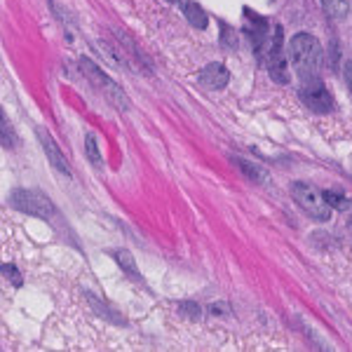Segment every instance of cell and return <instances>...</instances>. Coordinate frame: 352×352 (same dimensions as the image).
Listing matches in <instances>:
<instances>
[{
	"label": "cell",
	"mask_w": 352,
	"mask_h": 352,
	"mask_svg": "<svg viewBox=\"0 0 352 352\" xmlns=\"http://www.w3.org/2000/svg\"><path fill=\"white\" fill-rule=\"evenodd\" d=\"M38 139H41L43 148H45V155H47V160L52 162L54 169H59L61 174H71V167H68V160L64 157V153L59 151V146H56V141L50 136L45 129H38Z\"/></svg>",
	"instance_id": "cell-6"
},
{
	"label": "cell",
	"mask_w": 352,
	"mask_h": 352,
	"mask_svg": "<svg viewBox=\"0 0 352 352\" xmlns=\"http://www.w3.org/2000/svg\"><path fill=\"white\" fill-rule=\"evenodd\" d=\"M294 200H296L308 217L317 221H327L331 217V204L327 202V195L322 190L312 188L310 184H294Z\"/></svg>",
	"instance_id": "cell-3"
},
{
	"label": "cell",
	"mask_w": 352,
	"mask_h": 352,
	"mask_svg": "<svg viewBox=\"0 0 352 352\" xmlns=\"http://www.w3.org/2000/svg\"><path fill=\"white\" fill-rule=\"evenodd\" d=\"M327 195V202L331 204V207H336V209H348V207H352V204L345 200L340 192H333V190H329V192H324Z\"/></svg>",
	"instance_id": "cell-13"
},
{
	"label": "cell",
	"mask_w": 352,
	"mask_h": 352,
	"mask_svg": "<svg viewBox=\"0 0 352 352\" xmlns=\"http://www.w3.org/2000/svg\"><path fill=\"white\" fill-rule=\"evenodd\" d=\"M228 80H230V73L223 64H209L200 73V85L207 89H221L228 85Z\"/></svg>",
	"instance_id": "cell-7"
},
{
	"label": "cell",
	"mask_w": 352,
	"mask_h": 352,
	"mask_svg": "<svg viewBox=\"0 0 352 352\" xmlns=\"http://www.w3.org/2000/svg\"><path fill=\"white\" fill-rule=\"evenodd\" d=\"M300 99L312 113H320V116L333 111V99L320 76H310L300 80Z\"/></svg>",
	"instance_id": "cell-4"
},
{
	"label": "cell",
	"mask_w": 352,
	"mask_h": 352,
	"mask_svg": "<svg viewBox=\"0 0 352 352\" xmlns=\"http://www.w3.org/2000/svg\"><path fill=\"white\" fill-rule=\"evenodd\" d=\"M350 226H352V217H350Z\"/></svg>",
	"instance_id": "cell-16"
},
{
	"label": "cell",
	"mask_w": 352,
	"mask_h": 352,
	"mask_svg": "<svg viewBox=\"0 0 352 352\" xmlns=\"http://www.w3.org/2000/svg\"><path fill=\"white\" fill-rule=\"evenodd\" d=\"M10 200H12V204L19 209V212L33 214V217H38V219H52L54 217L52 200H50L47 195H43L41 190H28V188L14 190Z\"/></svg>",
	"instance_id": "cell-5"
},
{
	"label": "cell",
	"mask_w": 352,
	"mask_h": 352,
	"mask_svg": "<svg viewBox=\"0 0 352 352\" xmlns=\"http://www.w3.org/2000/svg\"><path fill=\"white\" fill-rule=\"evenodd\" d=\"M184 14L186 19L190 21V26L195 28H207V14L202 12V8L197 3H192V0H188V3L184 5Z\"/></svg>",
	"instance_id": "cell-9"
},
{
	"label": "cell",
	"mask_w": 352,
	"mask_h": 352,
	"mask_svg": "<svg viewBox=\"0 0 352 352\" xmlns=\"http://www.w3.org/2000/svg\"><path fill=\"white\" fill-rule=\"evenodd\" d=\"M113 256H116V261L120 263V268H122V270H127L129 275L134 277V280H139V270H136V265H134L132 254L124 252V249H120V252H113Z\"/></svg>",
	"instance_id": "cell-10"
},
{
	"label": "cell",
	"mask_w": 352,
	"mask_h": 352,
	"mask_svg": "<svg viewBox=\"0 0 352 352\" xmlns=\"http://www.w3.org/2000/svg\"><path fill=\"white\" fill-rule=\"evenodd\" d=\"M343 76H345V82H348V87H350V92H352V59L345 61V66H343Z\"/></svg>",
	"instance_id": "cell-14"
},
{
	"label": "cell",
	"mask_w": 352,
	"mask_h": 352,
	"mask_svg": "<svg viewBox=\"0 0 352 352\" xmlns=\"http://www.w3.org/2000/svg\"><path fill=\"white\" fill-rule=\"evenodd\" d=\"M258 56L265 61V66H268L272 80L277 82H289V68H287V61L289 56L285 54V43H282V28H272L270 36L265 38L263 47L258 50Z\"/></svg>",
	"instance_id": "cell-2"
},
{
	"label": "cell",
	"mask_w": 352,
	"mask_h": 352,
	"mask_svg": "<svg viewBox=\"0 0 352 352\" xmlns=\"http://www.w3.org/2000/svg\"><path fill=\"white\" fill-rule=\"evenodd\" d=\"M167 3H179V0H167Z\"/></svg>",
	"instance_id": "cell-15"
},
{
	"label": "cell",
	"mask_w": 352,
	"mask_h": 352,
	"mask_svg": "<svg viewBox=\"0 0 352 352\" xmlns=\"http://www.w3.org/2000/svg\"><path fill=\"white\" fill-rule=\"evenodd\" d=\"M85 148H87V157L92 160L94 167H101V155H99V148H96V139H94V134H87L85 136Z\"/></svg>",
	"instance_id": "cell-11"
},
{
	"label": "cell",
	"mask_w": 352,
	"mask_h": 352,
	"mask_svg": "<svg viewBox=\"0 0 352 352\" xmlns=\"http://www.w3.org/2000/svg\"><path fill=\"white\" fill-rule=\"evenodd\" d=\"M0 124H3V146L5 148H14V144H16V139H12V127H10V122H8V116H0Z\"/></svg>",
	"instance_id": "cell-12"
},
{
	"label": "cell",
	"mask_w": 352,
	"mask_h": 352,
	"mask_svg": "<svg viewBox=\"0 0 352 352\" xmlns=\"http://www.w3.org/2000/svg\"><path fill=\"white\" fill-rule=\"evenodd\" d=\"M287 56H289V64L296 71L298 80L310 78V76H320L322 45L317 43V38H312L310 33H298V36H294L287 45Z\"/></svg>",
	"instance_id": "cell-1"
},
{
	"label": "cell",
	"mask_w": 352,
	"mask_h": 352,
	"mask_svg": "<svg viewBox=\"0 0 352 352\" xmlns=\"http://www.w3.org/2000/svg\"><path fill=\"white\" fill-rule=\"evenodd\" d=\"M322 8L331 19H345L352 8V0H322Z\"/></svg>",
	"instance_id": "cell-8"
}]
</instances>
